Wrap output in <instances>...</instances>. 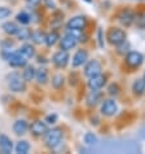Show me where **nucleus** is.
I'll return each instance as SVG.
<instances>
[{"label":"nucleus","mask_w":145,"mask_h":154,"mask_svg":"<svg viewBox=\"0 0 145 154\" xmlns=\"http://www.w3.org/2000/svg\"><path fill=\"white\" fill-rule=\"evenodd\" d=\"M7 84H8V88L12 92H16V93L23 92L26 89V80L17 71H12L7 75Z\"/></svg>","instance_id":"nucleus-1"},{"label":"nucleus","mask_w":145,"mask_h":154,"mask_svg":"<svg viewBox=\"0 0 145 154\" xmlns=\"http://www.w3.org/2000/svg\"><path fill=\"white\" fill-rule=\"evenodd\" d=\"M3 56L7 60V62L13 67H25L27 65V58L20 51H12V52L11 51H4Z\"/></svg>","instance_id":"nucleus-2"},{"label":"nucleus","mask_w":145,"mask_h":154,"mask_svg":"<svg viewBox=\"0 0 145 154\" xmlns=\"http://www.w3.org/2000/svg\"><path fill=\"white\" fill-rule=\"evenodd\" d=\"M62 140V131L60 128H51L44 134V144L47 148H57Z\"/></svg>","instance_id":"nucleus-3"},{"label":"nucleus","mask_w":145,"mask_h":154,"mask_svg":"<svg viewBox=\"0 0 145 154\" xmlns=\"http://www.w3.org/2000/svg\"><path fill=\"white\" fill-rule=\"evenodd\" d=\"M78 32L79 31H75V30H69V32L65 36H62V39H60V47H61V49L70 51L72 48H75L79 42L78 38L80 36Z\"/></svg>","instance_id":"nucleus-4"},{"label":"nucleus","mask_w":145,"mask_h":154,"mask_svg":"<svg viewBox=\"0 0 145 154\" xmlns=\"http://www.w3.org/2000/svg\"><path fill=\"white\" fill-rule=\"evenodd\" d=\"M108 42L110 43L112 45H119L121 43H123L126 40V32L123 31L122 29H118V27H110L109 31H108Z\"/></svg>","instance_id":"nucleus-5"},{"label":"nucleus","mask_w":145,"mask_h":154,"mask_svg":"<svg viewBox=\"0 0 145 154\" xmlns=\"http://www.w3.org/2000/svg\"><path fill=\"white\" fill-rule=\"evenodd\" d=\"M69 60H70V56H69V51H58L53 54L52 57V62L54 63V66H57L58 69H63L66 67V65L69 63Z\"/></svg>","instance_id":"nucleus-6"},{"label":"nucleus","mask_w":145,"mask_h":154,"mask_svg":"<svg viewBox=\"0 0 145 154\" xmlns=\"http://www.w3.org/2000/svg\"><path fill=\"white\" fill-rule=\"evenodd\" d=\"M144 61V56L137 51H130L126 54V63L132 69H136L143 63Z\"/></svg>","instance_id":"nucleus-7"},{"label":"nucleus","mask_w":145,"mask_h":154,"mask_svg":"<svg viewBox=\"0 0 145 154\" xmlns=\"http://www.w3.org/2000/svg\"><path fill=\"white\" fill-rule=\"evenodd\" d=\"M87 26V18L84 16H75L69 20L66 27L67 30H75V31H82Z\"/></svg>","instance_id":"nucleus-8"},{"label":"nucleus","mask_w":145,"mask_h":154,"mask_svg":"<svg viewBox=\"0 0 145 154\" xmlns=\"http://www.w3.org/2000/svg\"><path fill=\"white\" fill-rule=\"evenodd\" d=\"M101 71H102V66L97 60L88 61L86 67H84V75H86L87 78H92V76H95V75H99V74H101Z\"/></svg>","instance_id":"nucleus-9"},{"label":"nucleus","mask_w":145,"mask_h":154,"mask_svg":"<svg viewBox=\"0 0 145 154\" xmlns=\"http://www.w3.org/2000/svg\"><path fill=\"white\" fill-rule=\"evenodd\" d=\"M118 112V105L114 100H104V102L101 104V114L105 117H113Z\"/></svg>","instance_id":"nucleus-10"},{"label":"nucleus","mask_w":145,"mask_h":154,"mask_svg":"<svg viewBox=\"0 0 145 154\" xmlns=\"http://www.w3.org/2000/svg\"><path fill=\"white\" fill-rule=\"evenodd\" d=\"M118 21L121 22L125 27H130L135 21V12L131 9H123L118 14Z\"/></svg>","instance_id":"nucleus-11"},{"label":"nucleus","mask_w":145,"mask_h":154,"mask_svg":"<svg viewBox=\"0 0 145 154\" xmlns=\"http://www.w3.org/2000/svg\"><path fill=\"white\" fill-rule=\"evenodd\" d=\"M31 134L34 136H44V134L48 131V126L47 123L43 122V121H35L31 123V126L29 127Z\"/></svg>","instance_id":"nucleus-12"},{"label":"nucleus","mask_w":145,"mask_h":154,"mask_svg":"<svg viewBox=\"0 0 145 154\" xmlns=\"http://www.w3.org/2000/svg\"><path fill=\"white\" fill-rule=\"evenodd\" d=\"M88 60V52L86 49H78L75 52V54L72 56V66L74 67H79L83 66Z\"/></svg>","instance_id":"nucleus-13"},{"label":"nucleus","mask_w":145,"mask_h":154,"mask_svg":"<svg viewBox=\"0 0 145 154\" xmlns=\"http://www.w3.org/2000/svg\"><path fill=\"white\" fill-rule=\"evenodd\" d=\"M105 83H106V76L102 74L88 78V87L91 89H101L105 85Z\"/></svg>","instance_id":"nucleus-14"},{"label":"nucleus","mask_w":145,"mask_h":154,"mask_svg":"<svg viewBox=\"0 0 145 154\" xmlns=\"http://www.w3.org/2000/svg\"><path fill=\"white\" fill-rule=\"evenodd\" d=\"M13 150V143L7 135H0V153L9 154Z\"/></svg>","instance_id":"nucleus-15"},{"label":"nucleus","mask_w":145,"mask_h":154,"mask_svg":"<svg viewBox=\"0 0 145 154\" xmlns=\"http://www.w3.org/2000/svg\"><path fill=\"white\" fill-rule=\"evenodd\" d=\"M101 97H102V95L99 89H91L89 93L87 95V98H86L87 105L88 106H96L101 101Z\"/></svg>","instance_id":"nucleus-16"},{"label":"nucleus","mask_w":145,"mask_h":154,"mask_svg":"<svg viewBox=\"0 0 145 154\" xmlns=\"http://www.w3.org/2000/svg\"><path fill=\"white\" fill-rule=\"evenodd\" d=\"M29 123L25 121V119H18V121L14 122L13 125V132L16 135H25L29 130Z\"/></svg>","instance_id":"nucleus-17"},{"label":"nucleus","mask_w":145,"mask_h":154,"mask_svg":"<svg viewBox=\"0 0 145 154\" xmlns=\"http://www.w3.org/2000/svg\"><path fill=\"white\" fill-rule=\"evenodd\" d=\"M2 29H3V31L5 32L7 35H16L20 27L16 25V22H11V21H8V22L3 23Z\"/></svg>","instance_id":"nucleus-18"},{"label":"nucleus","mask_w":145,"mask_h":154,"mask_svg":"<svg viewBox=\"0 0 145 154\" xmlns=\"http://www.w3.org/2000/svg\"><path fill=\"white\" fill-rule=\"evenodd\" d=\"M35 74H36V69L34 66L31 65H26L25 66V70L22 72V76H23V79L26 80V82H31V80L35 79Z\"/></svg>","instance_id":"nucleus-19"},{"label":"nucleus","mask_w":145,"mask_h":154,"mask_svg":"<svg viewBox=\"0 0 145 154\" xmlns=\"http://www.w3.org/2000/svg\"><path fill=\"white\" fill-rule=\"evenodd\" d=\"M35 79H36V82L39 83V84H45L49 80V78H48V71H47L44 67H42V69H38L36 70V74H35Z\"/></svg>","instance_id":"nucleus-20"},{"label":"nucleus","mask_w":145,"mask_h":154,"mask_svg":"<svg viewBox=\"0 0 145 154\" xmlns=\"http://www.w3.org/2000/svg\"><path fill=\"white\" fill-rule=\"evenodd\" d=\"M132 91H134L135 95H143L145 92V80L144 79H137L135 80L134 84H132Z\"/></svg>","instance_id":"nucleus-21"},{"label":"nucleus","mask_w":145,"mask_h":154,"mask_svg":"<svg viewBox=\"0 0 145 154\" xmlns=\"http://www.w3.org/2000/svg\"><path fill=\"white\" fill-rule=\"evenodd\" d=\"M45 36H47V34H44L43 31H40V30H38V31H32L31 32L30 39L35 43V44H43V43H45Z\"/></svg>","instance_id":"nucleus-22"},{"label":"nucleus","mask_w":145,"mask_h":154,"mask_svg":"<svg viewBox=\"0 0 145 154\" xmlns=\"http://www.w3.org/2000/svg\"><path fill=\"white\" fill-rule=\"evenodd\" d=\"M18 51H20V52L22 53L27 60H29V58H32L34 56H35V49H34V47H32L31 44H23Z\"/></svg>","instance_id":"nucleus-23"},{"label":"nucleus","mask_w":145,"mask_h":154,"mask_svg":"<svg viewBox=\"0 0 145 154\" xmlns=\"http://www.w3.org/2000/svg\"><path fill=\"white\" fill-rule=\"evenodd\" d=\"M14 150H16V153H18V154H27L29 150H30V144L27 143L26 140H21V141L17 143Z\"/></svg>","instance_id":"nucleus-24"},{"label":"nucleus","mask_w":145,"mask_h":154,"mask_svg":"<svg viewBox=\"0 0 145 154\" xmlns=\"http://www.w3.org/2000/svg\"><path fill=\"white\" fill-rule=\"evenodd\" d=\"M134 23L140 29H145V9L140 11L139 13H135Z\"/></svg>","instance_id":"nucleus-25"},{"label":"nucleus","mask_w":145,"mask_h":154,"mask_svg":"<svg viewBox=\"0 0 145 154\" xmlns=\"http://www.w3.org/2000/svg\"><path fill=\"white\" fill-rule=\"evenodd\" d=\"M58 40H60V35L57 31H52V32L47 34V36H45V44L48 47H53Z\"/></svg>","instance_id":"nucleus-26"},{"label":"nucleus","mask_w":145,"mask_h":154,"mask_svg":"<svg viewBox=\"0 0 145 154\" xmlns=\"http://www.w3.org/2000/svg\"><path fill=\"white\" fill-rule=\"evenodd\" d=\"M16 35L20 40H27V39H30V36H31V30L26 29V27L18 29V31H17Z\"/></svg>","instance_id":"nucleus-27"},{"label":"nucleus","mask_w":145,"mask_h":154,"mask_svg":"<svg viewBox=\"0 0 145 154\" xmlns=\"http://www.w3.org/2000/svg\"><path fill=\"white\" fill-rule=\"evenodd\" d=\"M16 20H17V22H20L21 25H27V23H30V21H31V16L26 13V12H21V13L17 14Z\"/></svg>","instance_id":"nucleus-28"},{"label":"nucleus","mask_w":145,"mask_h":154,"mask_svg":"<svg viewBox=\"0 0 145 154\" xmlns=\"http://www.w3.org/2000/svg\"><path fill=\"white\" fill-rule=\"evenodd\" d=\"M63 76L61 74H56V75H53L52 76V85H53V88H56V89H61L62 88V85H63Z\"/></svg>","instance_id":"nucleus-29"},{"label":"nucleus","mask_w":145,"mask_h":154,"mask_svg":"<svg viewBox=\"0 0 145 154\" xmlns=\"http://www.w3.org/2000/svg\"><path fill=\"white\" fill-rule=\"evenodd\" d=\"M84 143H86L87 145H89V146L95 145V144L97 143V137H96V135H93L92 132H87V134L84 135Z\"/></svg>","instance_id":"nucleus-30"},{"label":"nucleus","mask_w":145,"mask_h":154,"mask_svg":"<svg viewBox=\"0 0 145 154\" xmlns=\"http://www.w3.org/2000/svg\"><path fill=\"white\" fill-rule=\"evenodd\" d=\"M11 16V9L7 7H0V20H4Z\"/></svg>","instance_id":"nucleus-31"},{"label":"nucleus","mask_w":145,"mask_h":154,"mask_svg":"<svg viewBox=\"0 0 145 154\" xmlns=\"http://www.w3.org/2000/svg\"><path fill=\"white\" fill-rule=\"evenodd\" d=\"M109 93L112 96H116L119 93V87H118V84H112V85H109Z\"/></svg>","instance_id":"nucleus-32"},{"label":"nucleus","mask_w":145,"mask_h":154,"mask_svg":"<svg viewBox=\"0 0 145 154\" xmlns=\"http://www.w3.org/2000/svg\"><path fill=\"white\" fill-rule=\"evenodd\" d=\"M56 121H57V115H56V114L48 115V117L45 118V122L49 123V125H52V123H56Z\"/></svg>","instance_id":"nucleus-33"},{"label":"nucleus","mask_w":145,"mask_h":154,"mask_svg":"<svg viewBox=\"0 0 145 154\" xmlns=\"http://www.w3.org/2000/svg\"><path fill=\"white\" fill-rule=\"evenodd\" d=\"M26 2H27L29 5H31V7H36L38 4H39V3L42 2V0H26Z\"/></svg>","instance_id":"nucleus-34"},{"label":"nucleus","mask_w":145,"mask_h":154,"mask_svg":"<svg viewBox=\"0 0 145 154\" xmlns=\"http://www.w3.org/2000/svg\"><path fill=\"white\" fill-rule=\"evenodd\" d=\"M99 38H100V39H99V42H100V47H102V45H104V43H102V39H101V30H99Z\"/></svg>","instance_id":"nucleus-35"},{"label":"nucleus","mask_w":145,"mask_h":154,"mask_svg":"<svg viewBox=\"0 0 145 154\" xmlns=\"http://www.w3.org/2000/svg\"><path fill=\"white\" fill-rule=\"evenodd\" d=\"M84 2H87V3H92V0H84Z\"/></svg>","instance_id":"nucleus-36"},{"label":"nucleus","mask_w":145,"mask_h":154,"mask_svg":"<svg viewBox=\"0 0 145 154\" xmlns=\"http://www.w3.org/2000/svg\"><path fill=\"white\" fill-rule=\"evenodd\" d=\"M144 80H145V74H144Z\"/></svg>","instance_id":"nucleus-37"}]
</instances>
